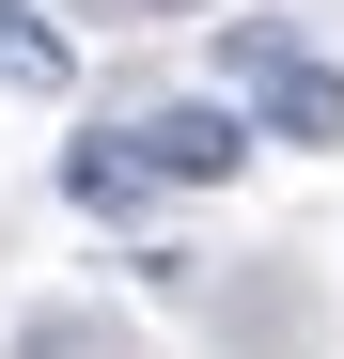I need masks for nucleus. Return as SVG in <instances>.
Instances as JSON below:
<instances>
[{
  "mask_svg": "<svg viewBox=\"0 0 344 359\" xmlns=\"http://www.w3.org/2000/svg\"><path fill=\"white\" fill-rule=\"evenodd\" d=\"M0 94H63V32L32 0H0Z\"/></svg>",
  "mask_w": 344,
  "mask_h": 359,
  "instance_id": "nucleus-4",
  "label": "nucleus"
},
{
  "mask_svg": "<svg viewBox=\"0 0 344 359\" xmlns=\"http://www.w3.org/2000/svg\"><path fill=\"white\" fill-rule=\"evenodd\" d=\"M126 141L157 156V188H219V172L251 156V126H235V109H204V94H188V109H141Z\"/></svg>",
  "mask_w": 344,
  "mask_h": 359,
  "instance_id": "nucleus-2",
  "label": "nucleus"
},
{
  "mask_svg": "<svg viewBox=\"0 0 344 359\" xmlns=\"http://www.w3.org/2000/svg\"><path fill=\"white\" fill-rule=\"evenodd\" d=\"M63 203H79V219H141V203H157V156H141V141H79V156H63Z\"/></svg>",
  "mask_w": 344,
  "mask_h": 359,
  "instance_id": "nucleus-3",
  "label": "nucleus"
},
{
  "mask_svg": "<svg viewBox=\"0 0 344 359\" xmlns=\"http://www.w3.org/2000/svg\"><path fill=\"white\" fill-rule=\"evenodd\" d=\"M219 79L266 109V141H344V79L298 63V32H282V16H235V32H219Z\"/></svg>",
  "mask_w": 344,
  "mask_h": 359,
  "instance_id": "nucleus-1",
  "label": "nucleus"
}]
</instances>
